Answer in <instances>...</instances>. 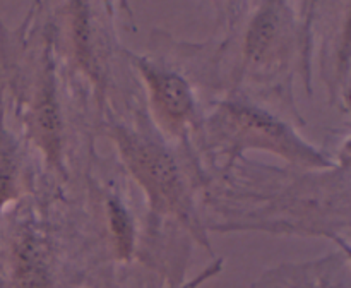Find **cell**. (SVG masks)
<instances>
[{
  "mask_svg": "<svg viewBox=\"0 0 351 288\" xmlns=\"http://www.w3.org/2000/svg\"><path fill=\"white\" fill-rule=\"evenodd\" d=\"M112 137L129 170L146 191L151 208L189 218L187 192L173 156L160 144L122 127L113 130Z\"/></svg>",
  "mask_w": 351,
  "mask_h": 288,
  "instance_id": "obj_1",
  "label": "cell"
},
{
  "mask_svg": "<svg viewBox=\"0 0 351 288\" xmlns=\"http://www.w3.org/2000/svg\"><path fill=\"white\" fill-rule=\"evenodd\" d=\"M213 130L237 149L261 147L295 163L322 165V158L302 143L287 125L263 110L240 103H226L213 119Z\"/></svg>",
  "mask_w": 351,
  "mask_h": 288,
  "instance_id": "obj_2",
  "label": "cell"
},
{
  "mask_svg": "<svg viewBox=\"0 0 351 288\" xmlns=\"http://www.w3.org/2000/svg\"><path fill=\"white\" fill-rule=\"evenodd\" d=\"M137 69L146 81L160 122L171 132L185 129L195 110L189 82L178 72L158 67L147 60H137Z\"/></svg>",
  "mask_w": 351,
  "mask_h": 288,
  "instance_id": "obj_3",
  "label": "cell"
},
{
  "mask_svg": "<svg viewBox=\"0 0 351 288\" xmlns=\"http://www.w3.org/2000/svg\"><path fill=\"white\" fill-rule=\"evenodd\" d=\"M280 3H266L250 23L245 36V58L252 65L276 60L287 47V19L278 10Z\"/></svg>",
  "mask_w": 351,
  "mask_h": 288,
  "instance_id": "obj_4",
  "label": "cell"
},
{
  "mask_svg": "<svg viewBox=\"0 0 351 288\" xmlns=\"http://www.w3.org/2000/svg\"><path fill=\"white\" fill-rule=\"evenodd\" d=\"M31 125L38 144L43 147L48 156H57L60 151V132L62 119L58 112L57 99H55L51 79L45 77L43 86L38 93L36 105L31 112Z\"/></svg>",
  "mask_w": 351,
  "mask_h": 288,
  "instance_id": "obj_5",
  "label": "cell"
},
{
  "mask_svg": "<svg viewBox=\"0 0 351 288\" xmlns=\"http://www.w3.org/2000/svg\"><path fill=\"white\" fill-rule=\"evenodd\" d=\"M17 288H50V269L43 242L31 232L21 237L16 247Z\"/></svg>",
  "mask_w": 351,
  "mask_h": 288,
  "instance_id": "obj_6",
  "label": "cell"
},
{
  "mask_svg": "<svg viewBox=\"0 0 351 288\" xmlns=\"http://www.w3.org/2000/svg\"><path fill=\"white\" fill-rule=\"evenodd\" d=\"M108 211V225L112 232L113 242L122 257H129L134 249V223L129 211L119 199H108L106 204Z\"/></svg>",
  "mask_w": 351,
  "mask_h": 288,
  "instance_id": "obj_7",
  "label": "cell"
}]
</instances>
